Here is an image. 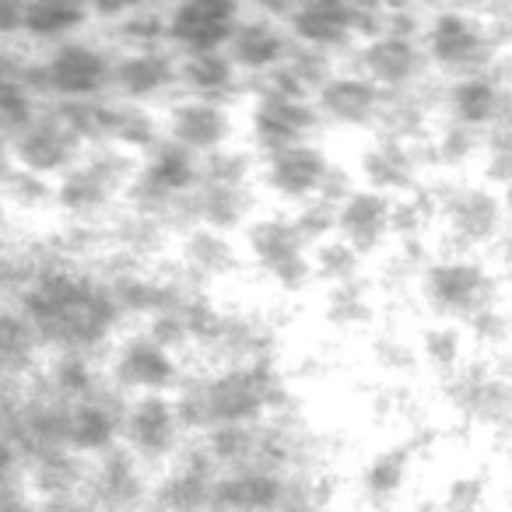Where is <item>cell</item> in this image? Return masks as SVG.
Listing matches in <instances>:
<instances>
[{
	"label": "cell",
	"instance_id": "cell-15",
	"mask_svg": "<svg viewBox=\"0 0 512 512\" xmlns=\"http://www.w3.org/2000/svg\"><path fill=\"white\" fill-rule=\"evenodd\" d=\"M498 102H502V95H498V88L491 85V78H484V74L456 81L453 95H449L453 116H456V120H463V123H470V127L495 120Z\"/></svg>",
	"mask_w": 512,
	"mask_h": 512
},
{
	"label": "cell",
	"instance_id": "cell-23",
	"mask_svg": "<svg viewBox=\"0 0 512 512\" xmlns=\"http://www.w3.org/2000/svg\"><path fill=\"white\" fill-rule=\"evenodd\" d=\"M228 495H232V502L242 505V509H267V505L278 498V481H271V477H264V474L239 477V481L228 488Z\"/></svg>",
	"mask_w": 512,
	"mask_h": 512
},
{
	"label": "cell",
	"instance_id": "cell-27",
	"mask_svg": "<svg viewBox=\"0 0 512 512\" xmlns=\"http://www.w3.org/2000/svg\"><path fill=\"white\" fill-rule=\"evenodd\" d=\"M11 460V453H8V446H4V442H0V470H4V463Z\"/></svg>",
	"mask_w": 512,
	"mask_h": 512
},
{
	"label": "cell",
	"instance_id": "cell-6",
	"mask_svg": "<svg viewBox=\"0 0 512 512\" xmlns=\"http://www.w3.org/2000/svg\"><path fill=\"white\" fill-rule=\"evenodd\" d=\"M116 376L134 390H165L176 376V365L165 355L158 341H130L123 355L116 358Z\"/></svg>",
	"mask_w": 512,
	"mask_h": 512
},
{
	"label": "cell",
	"instance_id": "cell-25",
	"mask_svg": "<svg viewBox=\"0 0 512 512\" xmlns=\"http://www.w3.org/2000/svg\"><path fill=\"white\" fill-rule=\"evenodd\" d=\"M123 29H127V36L141 39V43H151V39H158L165 32V22L158 15H148V11H134V15L123 22Z\"/></svg>",
	"mask_w": 512,
	"mask_h": 512
},
{
	"label": "cell",
	"instance_id": "cell-10",
	"mask_svg": "<svg viewBox=\"0 0 512 512\" xmlns=\"http://www.w3.org/2000/svg\"><path fill=\"white\" fill-rule=\"evenodd\" d=\"M172 137L186 148H214L225 137V116L207 102H183L169 116Z\"/></svg>",
	"mask_w": 512,
	"mask_h": 512
},
{
	"label": "cell",
	"instance_id": "cell-4",
	"mask_svg": "<svg viewBox=\"0 0 512 512\" xmlns=\"http://www.w3.org/2000/svg\"><path fill=\"white\" fill-rule=\"evenodd\" d=\"M327 176V158H323L320 148H309V144L281 148L271 158V186L281 197H309L313 190H320Z\"/></svg>",
	"mask_w": 512,
	"mask_h": 512
},
{
	"label": "cell",
	"instance_id": "cell-1",
	"mask_svg": "<svg viewBox=\"0 0 512 512\" xmlns=\"http://www.w3.org/2000/svg\"><path fill=\"white\" fill-rule=\"evenodd\" d=\"M232 29H235V8L232 4H218V0L183 4L165 22V32L179 46H186V53H218V46L228 43Z\"/></svg>",
	"mask_w": 512,
	"mask_h": 512
},
{
	"label": "cell",
	"instance_id": "cell-9",
	"mask_svg": "<svg viewBox=\"0 0 512 512\" xmlns=\"http://www.w3.org/2000/svg\"><path fill=\"white\" fill-rule=\"evenodd\" d=\"M292 29L313 46H337L355 32L351 8H341V4H309V8L292 11Z\"/></svg>",
	"mask_w": 512,
	"mask_h": 512
},
{
	"label": "cell",
	"instance_id": "cell-20",
	"mask_svg": "<svg viewBox=\"0 0 512 512\" xmlns=\"http://www.w3.org/2000/svg\"><path fill=\"white\" fill-rule=\"evenodd\" d=\"M148 183L162 193H179L193 183V165L186 158V151L165 148L162 155H155V162L148 165Z\"/></svg>",
	"mask_w": 512,
	"mask_h": 512
},
{
	"label": "cell",
	"instance_id": "cell-17",
	"mask_svg": "<svg viewBox=\"0 0 512 512\" xmlns=\"http://www.w3.org/2000/svg\"><path fill=\"white\" fill-rule=\"evenodd\" d=\"M81 22H85V11L81 8H64V4H32V8H22V29L36 39L67 36Z\"/></svg>",
	"mask_w": 512,
	"mask_h": 512
},
{
	"label": "cell",
	"instance_id": "cell-18",
	"mask_svg": "<svg viewBox=\"0 0 512 512\" xmlns=\"http://www.w3.org/2000/svg\"><path fill=\"white\" fill-rule=\"evenodd\" d=\"M183 81L200 95H211V92H221V88L232 85L235 78V67L228 64V57L221 53H190L186 64L179 67Z\"/></svg>",
	"mask_w": 512,
	"mask_h": 512
},
{
	"label": "cell",
	"instance_id": "cell-26",
	"mask_svg": "<svg viewBox=\"0 0 512 512\" xmlns=\"http://www.w3.org/2000/svg\"><path fill=\"white\" fill-rule=\"evenodd\" d=\"M22 29V8H15V4H0V36H11V32Z\"/></svg>",
	"mask_w": 512,
	"mask_h": 512
},
{
	"label": "cell",
	"instance_id": "cell-21",
	"mask_svg": "<svg viewBox=\"0 0 512 512\" xmlns=\"http://www.w3.org/2000/svg\"><path fill=\"white\" fill-rule=\"evenodd\" d=\"M456 225L460 232L474 235V239H488L491 225H495V204H491V193H467L460 200V211H456Z\"/></svg>",
	"mask_w": 512,
	"mask_h": 512
},
{
	"label": "cell",
	"instance_id": "cell-13",
	"mask_svg": "<svg viewBox=\"0 0 512 512\" xmlns=\"http://www.w3.org/2000/svg\"><path fill=\"white\" fill-rule=\"evenodd\" d=\"M337 225H341V232L351 239V246H358V249L369 246L386 228V200L372 190L355 193V197H348V204L341 207Z\"/></svg>",
	"mask_w": 512,
	"mask_h": 512
},
{
	"label": "cell",
	"instance_id": "cell-22",
	"mask_svg": "<svg viewBox=\"0 0 512 512\" xmlns=\"http://www.w3.org/2000/svg\"><path fill=\"white\" fill-rule=\"evenodd\" d=\"M113 439V421H109L106 411L99 407H81L74 414V442L85 449H99Z\"/></svg>",
	"mask_w": 512,
	"mask_h": 512
},
{
	"label": "cell",
	"instance_id": "cell-5",
	"mask_svg": "<svg viewBox=\"0 0 512 512\" xmlns=\"http://www.w3.org/2000/svg\"><path fill=\"white\" fill-rule=\"evenodd\" d=\"M228 64L246 67V71H271L281 67V53H285V39H281L278 25L271 22H242L228 36Z\"/></svg>",
	"mask_w": 512,
	"mask_h": 512
},
{
	"label": "cell",
	"instance_id": "cell-28",
	"mask_svg": "<svg viewBox=\"0 0 512 512\" xmlns=\"http://www.w3.org/2000/svg\"><path fill=\"white\" fill-rule=\"evenodd\" d=\"M4 85H8V81H4V64H0V88H4Z\"/></svg>",
	"mask_w": 512,
	"mask_h": 512
},
{
	"label": "cell",
	"instance_id": "cell-7",
	"mask_svg": "<svg viewBox=\"0 0 512 512\" xmlns=\"http://www.w3.org/2000/svg\"><path fill=\"white\" fill-rule=\"evenodd\" d=\"M309 123H313V116H309L295 99L274 95V99H267L264 106H256V137L274 151L302 144Z\"/></svg>",
	"mask_w": 512,
	"mask_h": 512
},
{
	"label": "cell",
	"instance_id": "cell-8",
	"mask_svg": "<svg viewBox=\"0 0 512 512\" xmlns=\"http://www.w3.org/2000/svg\"><path fill=\"white\" fill-rule=\"evenodd\" d=\"M113 78L123 95H130V99H148V95H155L158 88H165L176 78V64L165 60L162 53L144 50V53H134V57L120 60Z\"/></svg>",
	"mask_w": 512,
	"mask_h": 512
},
{
	"label": "cell",
	"instance_id": "cell-24",
	"mask_svg": "<svg viewBox=\"0 0 512 512\" xmlns=\"http://www.w3.org/2000/svg\"><path fill=\"white\" fill-rule=\"evenodd\" d=\"M369 491H376V495H390V491L400 488V481H404V456L397 453H386L379 456L376 463L369 467Z\"/></svg>",
	"mask_w": 512,
	"mask_h": 512
},
{
	"label": "cell",
	"instance_id": "cell-12",
	"mask_svg": "<svg viewBox=\"0 0 512 512\" xmlns=\"http://www.w3.org/2000/svg\"><path fill=\"white\" fill-rule=\"evenodd\" d=\"M365 67H369L372 85H404L414 74V67H418V53L400 36L376 39V43L365 50Z\"/></svg>",
	"mask_w": 512,
	"mask_h": 512
},
{
	"label": "cell",
	"instance_id": "cell-19",
	"mask_svg": "<svg viewBox=\"0 0 512 512\" xmlns=\"http://www.w3.org/2000/svg\"><path fill=\"white\" fill-rule=\"evenodd\" d=\"M22 158L32 172H50L67 158V134L57 127H32L22 141Z\"/></svg>",
	"mask_w": 512,
	"mask_h": 512
},
{
	"label": "cell",
	"instance_id": "cell-3",
	"mask_svg": "<svg viewBox=\"0 0 512 512\" xmlns=\"http://www.w3.org/2000/svg\"><path fill=\"white\" fill-rule=\"evenodd\" d=\"M109 78V64L99 50L92 46H60L57 53L46 64V81H50L57 92L71 95V99H81V95H92L102 81Z\"/></svg>",
	"mask_w": 512,
	"mask_h": 512
},
{
	"label": "cell",
	"instance_id": "cell-11",
	"mask_svg": "<svg viewBox=\"0 0 512 512\" xmlns=\"http://www.w3.org/2000/svg\"><path fill=\"white\" fill-rule=\"evenodd\" d=\"M484 274L470 264H439L428 274V288H432V299L446 309H467L477 302L484 288Z\"/></svg>",
	"mask_w": 512,
	"mask_h": 512
},
{
	"label": "cell",
	"instance_id": "cell-16",
	"mask_svg": "<svg viewBox=\"0 0 512 512\" xmlns=\"http://www.w3.org/2000/svg\"><path fill=\"white\" fill-rule=\"evenodd\" d=\"M130 432H134L137 446L141 449H165L172 442V432H176V411L165 404L162 397H144L141 404L130 414Z\"/></svg>",
	"mask_w": 512,
	"mask_h": 512
},
{
	"label": "cell",
	"instance_id": "cell-14",
	"mask_svg": "<svg viewBox=\"0 0 512 512\" xmlns=\"http://www.w3.org/2000/svg\"><path fill=\"white\" fill-rule=\"evenodd\" d=\"M379 88L365 78H337L323 85V106L337 116V120H365L369 113H376Z\"/></svg>",
	"mask_w": 512,
	"mask_h": 512
},
{
	"label": "cell",
	"instance_id": "cell-2",
	"mask_svg": "<svg viewBox=\"0 0 512 512\" xmlns=\"http://www.w3.org/2000/svg\"><path fill=\"white\" fill-rule=\"evenodd\" d=\"M428 50H432L435 64L456 71V67H477V60L488 50V43H484V32L467 15L446 11L428 29Z\"/></svg>",
	"mask_w": 512,
	"mask_h": 512
}]
</instances>
